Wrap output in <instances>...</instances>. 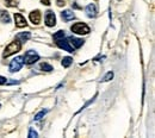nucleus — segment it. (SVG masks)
I'll list each match as a JSON object with an SVG mask.
<instances>
[{
    "instance_id": "10",
    "label": "nucleus",
    "mask_w": 155,
    "mask_h": 138,
    "mask_svg": "<svg viewBox=\"0 0 155 138\" xmlns=\"http://www.w3.org/2000/svg\"><path fill=\"white\" fill-rule=\"evenodd\" d=\"M30 20H31L35 25H38L39 21H41V12H39L38 10L32 11V12L30 13Z\"/></svg>"
},
{
    "instance_id": "14",
    "label": "nucleus",
    "mask_w": 155,
    "mask_h": 138,
    "mask_svg": "<svg viewBox=\"0 0 155 138\" xmlns=\"http://www.w3.org/2000/svg\"><path fill=\"white\" fill-rule=\"evenodd\" d=\"M72 63H73V59H72V57H69V56L63 57V59H62V66H63L64 68H68Z\"/></svg>"
},
{
    "instance_id": "18",
    "label": "nucleus",
    "mask_w": 155,
    "mask_h": 138,
    "mask_svg": "<svg viewBox=\"0 0 155 138\" xmlns=\"http://www.w3.org/2000/svg\"><path fill=\"white\" fill-rule=\"evenodd\" d=\"M112 78H114V73H112V72H109V73L105 75V78L103 79V81H110Z\"/></svg>"
},
{
    "instance_id": "8",
    "label": "nucleus",
    "mask_w": 155,
    "mask_h": 138,
    "mask_svg": "<svg viewBox=\"0 0 155 138\" xmlns=\"http://www.w3.org/2000/svg\"><path fill=\"white\" fill-rule=\"evenodd\" d=\"M68 42H69V44H71L74 49H78V48L82 47V44H84V40H81V38H77V37H73V36L68 37Z\"/></svg>"
},
{
    "instance_id": "17",
    "label": "nucleus",
    "mask_w": 155,
    "mask_h": 138,
    "mask_svg": "<svg viewBox=\"0 0 155 138\" xmlns=\"http://www.w3.org/2000/svg\"><path fill=\"white\" fill-rule=\"evenodd\" d=\"M47 113V111H41L38 114H36L35 116V120H41V119L44 117V114Z\"/></svg>"
},
{
    "instance_id": "2",
    "label": "nucleus",
    "mask_w": 155,
    "mask_h": 138,
    "mask_svg": "<svg viewBox=\"0 0 155 138\" xmlns=\"http://www.w3.org/2000/svg\"><path fill=\"white\" fill-rule=\"evenodd\" d=\"M71 30L74 32V34H78V35H87L90 32V27L85 24V23H75Z\"/></svg>"
},
{
    "instance_id": "22",
    "label": "nucleus",
    "mask_w": 155,
    "mask_h": 138,
    "mask_svg": "<svg viewBox=\"0 0 155 138\" xmlns=\"http://www.w3.org/2000/svg\"><path fill=\"white\" fill-rule=\"evenodd\" d=\"M6 2H7V4H8V5H10V6H15V5H16V4H15V1H13V0H6Z\"/></svg>"
},
{
    "instance_id": "6",
    "label": "nucleus",
    "mask_w": 155,
    "mask_h": 138,
    "mask_svg": "<svg viewBox=\"0 0 155 138\" xmlns=\"http://www.w3.org/2000/svg\"><path fill=\"white\" fill-rule=\"evenodd\" d=\"M45 24H47V26H49V27L55 26V24H56V17H55L54 12L48 11V12L45 13Z\"/></svg>"
},
{
    "instance_id": "15",
    "label": "nucleus",
    "mask_w": 155,
    "mask_h": 138,
    "mask_svg": "<svg viewBox=\"0 0 155 138\" xmlns=\"http://www.w3.org/2000/svg\"><path fill=\"white\" fill-rule=\"evenodd\" d=\"M64 36H66V34H64V31H62V30H60V31H58L55 35H54V40L55 42H58L60 40H62V38H64Z\"/></svg>"
},
{
    "instance_id": "23",
    "label": "nucleus",
    "mask_w": 155,
    "mask_h": 138,
    "mask_svg": "<svg viewBox=\"0 0 155 138\" xmlns=\"http://www.w3.org/2000/svg\"><path fill=\"white\" fill-rule=\"evenodd\" d=\"M58 6H62V5H64V1H62V0H58Z\"/></svg>"
},
{
    "instance_id": "16",
    "label": "nucleus",
    "mask_w": 155,
    "mask_h": 138,
    "mask_svg": "<svg viewBox=\"0 0 155 138\" xmlns=\"http://www.w3.org/2000/svg\"><path fill=\"white\" fill-rule=\"evenodd\" d=\"M41 68H42L43 70H45V72H51V70H53V67H51L50 64H48V63H42V64H41Z\"/></svg>"
},
{
    "instance_id": "20",
    "label": "nucleus",
    "mask_w": 155,
    "mask_h": 138,
    "mask_svg": "<svg viewBox=\"0 0 155 138\" xmlns=\"http://www.w3.org/2000/svg\"><path fill=\"white\" fill-rule=\"evenodd\" d=\"M5 83H7V79L4 76H0V85H5Z\"/></svg>"
},
{
    "instance_id": "12",
    "label": "nucleus",
    "mask_w": 155,
    "mask_h": 138,
    "mask_svg": "<svg viewBox=\"0 0 155 138\" xmlns=\"http://www.w3.org/2000/svg\"><path fill=\"white\" fill-rule=\"evenodd\" d=\"M30 37H31V34H30V32H19V34L16 36V38L19 40L20 43L26 42Z\"/></svg>"
},
{
    "instance_id": "5",
    "label": "nucleus",
    "mask_w": 155,
    "mask_h": 138,
    "mask_svg": "<svg viewBox=\"0 0 155 138\" xmlns=\"http://www.w3.org/2000/svg\"><path fill=\"white\" fill-rule=\"evenodd\" d=\"M56 44L58 45V48H61V49H63V50H66V51H68V53H73V51H74V48L69 44L68 40L62 38V40H60L58 42H56Z\"/></svg>"
},
{
    "instance_id": "13",
    "label": "nucleus",
    "mask_w": 155,
    "mask_h": 138,
    "mask_svg": "<svg viewBox=\"0 0 155 138\" xmlns=\"http://www.w3.org/2000/svg\"><path fill=\"white\" fill-rule=\"evenodd\" d=\"M10 14L7 11H0V23H10Z\"/></svg>"
},
{
    "instance_id": "7",
    "label": "nucleus",
    "mask_w": 155,
    "mask_h": 138,
    "mask_svg": "<svg viewBox=\"0 0 155 138\" xmlns=\"http://www.w3.org/2000/svg\"><path fill=\"white\" fill-rule=\"evenodd\" d=\"M85 12H86V14H87L90 18H94L98 13L97 5H96V4H90V5H87L86 8H85Z\"/></svg>"
},
{
    "instance_id": "9",
    "label": "nucleus",
    "mask_w": 155,
    "mask_h": 138,
    "mask_svg": "<svg viewBox=\"0 0 155 138\" xmlns=\"http://www.w3.org/2000/svg\"><path fill=\"white\" fill-rule=\"evenodd\" d=\"M15 21H16V25L18 27H24L28 25L26 23V19L20 14V13H15Z\"/></svg>"
},
{
    "instance_id": "21",
    "label": "nucleus",
    "mask_w": 155,
    "mask_h": 138,
    "mask_svg": "<svg viewBox=\"0 0 155 138\" xmlns=\"http://www.w3.org/2000/svg\"><path fill=\"white\" fill-rule=\"evenodd\" d=\"M41 1H42V4H43V5H47V6H48V5H50V0H41Z\"/></svg>"
},
{
    "instance_id": "19",
    "label": "nucleus",
    "mask_w": 155,
    "mask_h": 138,
    "mask_svg": "<svg viewBox=\"0 0 155 138\" xmlns=\"http://www.w3.org/2000/svg\"><path fill=\"white\" fill-rule=\"evenodd\" d=\"M37 132L34 130V129H30V132H29V137L30 138H34V137H37Z\"/></svg>"
},
{
    "instance_id": "3",
    "label": "nucleus",
    "mask_w": 155,
    "mask_h": 138,
    "mask_svg": "<svg viewBox=\"0 0 155 138\" xmlns=\"http://www.w3.org/2000/svg\"><path fill=\"white\" fill-rule=\"evenodd\" d=\"M39 59V55L35 51V50H29V51H26L25 53V55H24V62L26 63V64H34L35 62H37Z\"/></svg>"
},
{
    "instance_id": "4",
    "label": "nucleus",
    "mask_w": 155,
    "mask_h": 138,
    "mask_svg": "<svg viewBox=\"0 0 155 138\" xmlns=\"http://www.w3.org/2000/svg\"><path fill=\"white\" fill-rule=\"evenodd\" d=\"M23 64H24V59H23L21 56H18V57L13 59L11 61V63H10V72L11 73L18 72V70H20V68L23 67Z\"/></svg>"
},
{
    "instance_id": "11",
    "label": "nucleus",
    "mask_w": 155,
    "mask_h": 138,
    "mask_svg": "<svg viewBox=\"0 0 155 138\" xmlns=\"http://www.w3.org/2000/svg\"><path fill=\"white\" fill-rule=\"evenodd\" d=\"M61 17L64 21H71V20L74 19V13L72 11H69V10H66V11H62Z\"/></svg>"
},
{
    "instance_id": "1",
    "label": "nucleus",
    "mask_w": 155,
    "mask_h": 138,
    "mask_svg": "<svg viewBox=\"0 0 155 138\" xmlns=\"http://www.w3.org/2000/svg\"><path fill=\"white\" fill-rule=\"evenodd\" d=\"M20 48H21V43H20L19 40H13L12 43H10V44L6 47V49H5L4 54H2V56H4V57H8V56H11V55L18 53L20 50Z\"/></svg>"
}]
</instances>
